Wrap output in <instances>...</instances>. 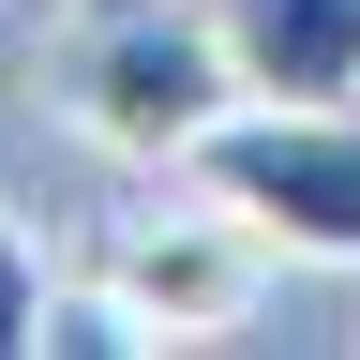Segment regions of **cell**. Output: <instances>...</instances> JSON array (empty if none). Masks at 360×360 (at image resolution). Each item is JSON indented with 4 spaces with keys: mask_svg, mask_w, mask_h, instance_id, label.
I'll return each instance as SVG.
<instances>
[{
    "mask_svg": "<svg viewBox=\"0 0 360 360\" xmlns=\"http://www.w3.org/2000/svg\"><path fill=\"white\" fill-rule=\"evenodd\" d=\"M45 90H60V120L90 135V150L180 180V150L240 105V45H225L210 0H75V30H60V60H45Z\"/></svg>",
    "mask_w": 360,
    "mask_h": 360,
    "instance_id": "6da1fadb",
    "label": "cell"
},
{
    "mask_svg": "<svg viewBox=\"0 0 360 360\" xmlns=\"http://www.w3.org/2000/svg\"><path fill=\"white\" fill-rule=\"evenodd\" d=\"M180 180H195L210 210H240L270 255L360 270V105H270V90H240V105L180 150Z\"/></svg>",
    "mask_w": 360,
    "mask_h": 360,
    "instance_id": "7a4b0ae2",
    "label": "cell"
},
{
    "mask_svg": "<svg viewBox=\"0 0 360 360\" xmlns=\"http://www.w3.org/2000/svg\"><path fill=\"white\" fill-rule=\"evenodd\" d=\"M255 270H270V240H255L240 210H210L195 180H180V210H150V225H120V240H105V285L150 315L165 345H210V330H240Z\"/></svg>",
    "mask_w": 360,
    "mask_h": 360,
    "instance_id": "3957f363",
    "label": "cell"
},
{
    "mask_svg": "<svg viewBox=\"0 0 360 360\" xmlns=\"http://www.w3.org/2000/svg\"><path fill=\"white\" fill-rule=\"evenodd\" d=\"M240 45V90L270 105H360V0H210Z\"/></svg>",
    "mask_w": 360,
    "mask_h": 360,
    "instance_id": "277c9868",
    "label": "cell"
},
{
    "mask_svg": "<svg viewBox=\"0 0 360 360\" xmlns=\"http://www.w3.org/2000/svg\"><path fill=\"white\" fill-rule=\"evenodd\" d=\"M45 345H60V360H135V345H165V330L105 285V270H90V285H60V300H45Z\"/></svg>",
    "mask_w": 360,
    "mask_h": 360,
    "instance_id": "5b68a950",
    "label": "cell"
},
{
    "mask_svg": "<svg viewBox=\"0 0 360 360\" xmlns=\"http://www.w3.org/2000/svg\"><path fill=\"white\" fill-rule=\"evenodd\" d=\"M45 300H60V285H45V255L15 240V210H0V360H30V345H45Z\"/></svg>",
    "mask_w": 360,
    "mask_h": 360,
    "instance_id": "8992f818",
    "label": "cell"
}]
</instances>
